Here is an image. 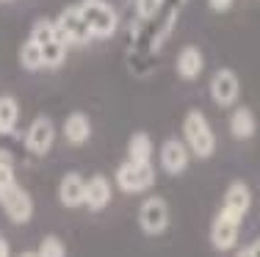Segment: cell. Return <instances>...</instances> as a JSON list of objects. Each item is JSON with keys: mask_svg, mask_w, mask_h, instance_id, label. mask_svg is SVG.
<instances>
[{"mask_svg": "<svg viewBox=\"0 0 260 257\" xmlns=\"http://www.w3.org/2000/svg\"><path fill=\"white\" fill-rule=\"evenodd\" d=\"M183 141L188 146L191 155L210 158L216 152V136L210 130V122L202 111H188L183 119Z\"/></svg>", "mask_w": 260, "mask_h": 257, "instance_id": "cell-1", "label": "cell"}, {"mask_svg": "<svg viewBox=\"0 0 260 257\" xmlns=\"http://www.w3.org/2000/svg\"><path fill=\"white\" fill-rule=\"evenodd\" d=\"M78 11L86 20V25H89L94 39H111L116 33V28H119V14L105 0H80Z\"/></svg>", "mask_w": 260, "mask_h": 257, "instance_id": "cell-2", "label": "cell"}, {"mask_svg": "<svg viewBox=\"0 0 260 257\" xmlns=\"http://www.w3.org/2000/svg\"><path fill=\"white\" fill-rule=\"evenodd\" d=\"M55 39L67 47H80V45H89L94 36H91L86 20L80 17L78 6H67L64 11L58 14V22H55Z\"/></svg>", "mask_w": 260, "mask_h": 257, "instance_id": "cell-3", "label": "cell"}, {"mask_svg": "<svg viewBox=\"0 0 260 257\" xmlns=\"http://www.w3.org/2000/svg\"><path fill=\"white\" fill-rule=\"evenodd\" d=\"M116 186L125 194H141L155 186V169L152 163H139V161H125L116 169Z\"/></svg>", "mask_w": 260, "mask_h": 257, "instance_id": "cell-4", "label": "cell"}, {"mask_svg": "<svg viewBox=\"0 0 260 257\" xmlns=\"http://www.w3.org/2000/svg\"><path fill=\"white\" fill-rule=\"evenodd\" d=\"M139 227L144 235H160L169 227V205L164 197H147L139 205Z\"/></svg>", "mask_w": 260, "mask_h": 257, "instance_id": "cell-5", "label": "cell"}, {"mask_svg": "<svg viewBox=\"0 0 260 257\" xmlns=\"http://www.w3.org/2000/svg\"><path fill=\"white\" fill-rule=\"evenodd\" d=\"M0 205H3L6 216L14 224H28L30 216H34V199L22 186H9L3 194H0Z\"/></svg>", "mask_w": 260, "mask_h": 257, "instance_id": "cell-6", "label": "cell"}, {"mask_svg": "<svg viewBox=\"0 0 260 257\" xmlns=\"http://www.w3.org/2000/svg\"><path fill=\"white\" fill-rule=\"evenodd\" d=\"M53 141H55V125H53V119H50V116H36V119L30 122L28 133H25L28 152H30V155H36V158H42V155H47V152H50Z\"/></svg>", "mask_w": 260, "mask_h": 257, "instance_id": "cell-7", "label": "cell"}, {"mask_svg": "<svg viewBox=\"0 0 260 257\" xmlns=\"http://www.w3.org/2000/svg\"><path fill=\"white\" fill-rule=\"evenodd\" d=\"M238 94H241L238 75L233 69H216L213 78H210V100L221 108H230V105H235Z\"/></svg>", "mask_w": 260, "mask_h": 257, "instance_id": "cell-8", "label": "cell"}, {"mask_svg": "<svg viewBox=\"0 0 260 257\" xmlns=\"http://www.w3.org/2000/svg\"><path fill=\"white\" fill-rule=\"evenodd\" d=\"M238 232H241V218H233L230 213L219 210V216L213 218V227H210V243H213L216 252H230L238 243Z\"/></svg>", "mask_w": 260, "mask_h": 257, "instance_id": "cell-9", "label": "cell"}, {"mask_svg": "<svg viewBox=\"0 0 260 257\" xmlns=\"http://www.w3.org/2000/svg\"><path fill=\"white\" fill-rule=\"evenodd\" d=\"M249 207H252V191H249V186H246L244 180L230 182V186H227V191H224V199H221V210L230 213L233 218H244L246 213H249Z\"/></svg>", "mask_w": 260, "mask_h": 257, "instance_id": "cell-10", "label": "cell"}, {"mask_svg": "<svg viewBox=\"0 0 260 257\" xmlns=\"http://www.w3.org/2000/svg\"><path fill=\"white\" fill-rule=\"evenodd\" d=\"M188 146L180 138H166L164 146H160V166H164L166 174H183L188 169Z\"/></svg>", "mask_w": 260, "mask_h": 257, "instance_id": "cell-11", "label": "cell"}, {"mask_svg": "<svg viewBox=\"0 0 260 257\" xmlns=\"http://www.w3.org/2000/svg\"><path fill=\"white\" fill-rule=\"evenodd\" d=\"M111 202V182L108 177L103 174H94L86 180V188H83V205L89 207V210H103V207H108Z\"/></svg>", "mask_w": 260, "mask_h": 257, "instance_id": "cell-12", "label": "cell"}, {"mask_svg": "<svg viewBox=\"0 0 260 257\" xmlns=\"http://www.w3.org/2000/svg\"><path fill=\"white\" fill-rule=\"evenodd\" d=\"M83 188H86L83 177L78 171H67L58 182V202L64 207H80L83 205Z\"/></svg>", "mask_w": 260, "mask_h": 257, "instance_id": "cell-13", "label": "cell"}, {"mask_svg": "<svg viewBox=\"0 0 260 257\" xmlns=\"http://www.w3.org/2000/svg\"><path fill=\"white\" fill-rule=\"evenodd\" d=\"M175 66H177V75H180L183 81H194V78H200L202 66H205V58H202L200 47L188 45V47H183V50L177 53Z\"/></svg>", "mask_w": 260, "mask_h": 257, "instance_id": "cell-14", "label": "cell"}, {"mask_svg": "<svg viewBox=\"0 0 260 257\" xmlns=\"http://www.w3.org/2000/svg\"><path fill=\"white\" fill-rule=\"evenodd\" d=\"M89 136H91V122H89V116L80 114V111L67 116V122H64V138H67V141L80 146V144L89 141Z\"/></svg>", "mask_w": 260, "mask_h": 257, "instance_id": "cell-15", "label": "cell"}, {"mask_svg": "<svg viewBox=\"0 0 260 257\" xmlns=\"http://www.w3.org/2000/svg\"><path fill=\"white\" fill-rule=\"evenodd\" d=\"M230 133L233 138H252L255 136V114L249 108H235L233 116H230Z\"/></svg>", "mask_w": 260, "mask_h": 257, "instance_id": "cell-16", "label": "cell"}, {"mask_svg": "<svg viewBox=\"0 0 260 257\" xmlns=\"http://www.w3.org/2000/svg\"><path fill=\"white\" fill-rule=\"evenodd\" d=\"M17 119H20V105H17V100L9 94H3L0 97V136L14 133Z\"/></svg>", "mask_w": 260, "mask_h": 257, "instance_id": "cell-17", "label": "cell"}, {"mask_svg": "<svg viewBox=\"0 0 260 257\" xmlns=\"http://www.w3.org/2000/svg\"><path fill=\"white\" fill-rule=\"evenodd\" d=\"M152 158V141L147 133H133L127 141V161H139V163H147Z\"/></svg>", "mask_w": 260, "mask_h": 257, "instance_id": "cell-18", "label": "cell"}, {"mask_svg": "<svg viewBox=\"0 0 260 257\" xmlns=\"http://www.w3.org/2000/svg\"><path fill=\"white\" fill-rule=\"evenodd\" d=\"M20 64L25 66L28 72L45 69V64H42V45H36L34 39L22 42V47H20Z\"/></svg>", "mask_w": 260, "mask_h": 257, "instance_id": "cell-19", "label": "cell"}, {"mask_svg": "<svg viewBox=\"0 0 260 257\" xmlns=\"http://www.w3.org/2000/svg\"><path fill=\"white\" fill-rule=\"evenodd\" d=\"M67 58V45H61L58 39L47 42V45H42V64L50 66V69H58L61 64H64Z\"/></svg>", "mask_w": 260, "mask_h": 257, "instance_id": "cell-20", "label": "cell"}, {"mask_svg": "<svg viewBox=\"0 0 260 257\" xmlns=\"http://www.w3.org/2000/svg\"><path fill=\"white\" fill-rule=\"evenodd\" d=\"M30 39H34L36 45H47V42H53L55 39V22L47 20V17L36 20L34 28H30Z\"/></svg>", "mask_w": 260, "mask_h": 257, "instance_id": "cell-21", "label": "cell"}, {"mask_svg": "<svg viewBox=\"0 0 260 257\" xmlns=\"http://www.w3.org/2000/svg\"><path fill=\"white\" fill-rule=\"evenodd\" d=\"M17 177H14V163H11V155L6 150H0V194L6 191L9 186H14Z\"/></svg>", "mask_w": 260, "mask_h": 257, "instance_id": "cell-22", "label": "cell"}, {"mask_svg": "<svg viewBox=\"0 0 260 257\" xmlns=\"http://www.w3.org/2000/svg\"><path fill=\"white\" fill-rule=\"evenodd\" d=\"M36 257H67V249H64V243H61V238L47 235L45 241L39 243V249H36Z\"/></svg>", "mask_w": 260, "mask_h": 257, "instance_id": "cell-23", "label": "cell"}, {"mask_svg": "<svg viewBox=\"0 0 260 257\" xmlns=\"http://www.w3.org/2000/svg\"><path fill=\"white\" fill-rule=\"evenodd\" d=\"M136 6H139V17L147 22V20H152V17L160 11L164 0H136Z\"/></svg>", "mask_w": 260, "mask_h": 257, "instance_id": "cell-24", "label": "cell"}, {"mask_svg": "<svg viewBox=\"0 0 260 257\" xmlns=\"http://www.w3.org/2000/svg\"><path fill=\"white\" fill-rule=\"evenodd\" d=\"M208 6H210L213 11H227V9L233 6V0H208Z\"/></svg>", "mask_w": 260, "mask_h": 257, "instance_id": "cell-25", "label": "cell"}, {"mask_svg": "<svg viewBox=\"0 0 260 257\" xmlns=\"http://www.w3.org/2000/svg\"><path fill=\"white\" fill-rule=\"evenodd\" d=\"M0 257H11V249H9V241L0 238Z\"/></svg>", "mask_w": 260, "mask_h": 257, "instance_id": "cell-26", "label": "cell"}, {"mask_svg": "<svg viewBox=\"0 0 260 257\" xmlns=\"http://www.w3.org/2000/svg\"><path fill=\"white\" fill-rule=\"evenodd\" d=\"M249 252H252V257H260V238L249 243Z\"/></svg>", "mask_w": 260, "mask_h": 257, "instance_id": "cell-27", "label": "cell"}, {"mask_svg": "<svg viewBox=\"0 0 260 257\" xmlns=\"http://www.w3.org/2000/svg\"><path fill=\"white\" fill-rule=\"evenodd\" d=\"M235 257H252V252H249V246H246V249H241V252L235 254Z\"/></svg>", "mask_w": 260, "mask_h": 257, "instance_id": "cell-28", "label": "cell"}, {"mask_svg": "<svg viewBox=\"0 0 260 257\" xmlns=\"http://www.w3.org/2000/svg\"><path fill=\"white\" fill-rule=\"evenodd\" d=\"M20 257H36V252H22Z\"/></svg>", "mask_w": 260, "mask_h": 257, "instance_id": "cell-29", "label": "cell"}]
</instances>
